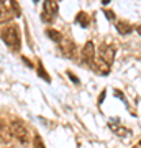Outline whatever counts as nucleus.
Returning <instances> with one entry per match:
<instances>
[{"mask_svg": "<svg viewBox=\"0 0 141 148\" xmlns=\"http://www.w3.org/2000/svg\"><path fill=\"white\" fill-rule=\"evenodd\" d=\"M67 76H69V79L72 81L74 84H77V86L80 84V81H79V77H77V76H76L74 73H72V71H67Z\"/></svg>", "mask_w": 141, "mask_h": 148, "instance_id": "14", "label": "nucleus"}, {"mask_svg": "<svg viewBox=\"0 0 141 148\" xmlns=\"http://www.w3.org/2000/svg\"><path fill=\"white\" fill-rule=\"evenodd\" d=\"M33 148H44L43 145V140L40 135H35V140H33Z\"/></svg>", "mask_w": 141, "mask_h": 148, "instance_id": "13", "label": "nucleus"}, {"mask_svg": "<svg viewBox=\"0 0 141 148\" xmlns=\"http://www.w3.org/2000/svg\"><path fill=\"white\" fill-rule=\"evenodd\" d=\"M23 61H25V63H26V64H28V66H30V68H33V64H31V63H30V61H28V59H26V58H23Z\"/></svg>", "mask_w": 141, "mask_h": 148, "instance_id": "20", "label": "nucleus"}, {"mask_svg": "<svg viewBox=\"0 0 141 148\" xmlns=\"http://www.w3.org/2000/svg\"><path fill=\"white\" fill-rule=\"evenodd\" d=\"M115 95H116V97H118V99H121V101H123V102H125V104H126V99H125V95L121 94L120 90H115Z\"/></svg>", "mask_w": 141, "mask_h": 148, "instance_id": "17", "label": "nucleus"}, {"mask_svg": "<svg viewBox=\"0 0 141 148\" xmlns=\"http://www.w3.org/2000/svg\"><path fill=\"white\" fill-rule=\"evenodd\" d=\"M115 28H116V32L120 33V35H130L131 32H133V27H131L128 21H116V25H115Z\"/></svg>", "mask_w": 141, "mask_h": 148, "instance_id": "8", "label": "nucleus"}, {"mask_svg": "<svg viewBox=\"0 0 141 148\" xmlns=\"http://www.w3.org/2000/svg\"><path fill=\"white\" fill-rule=\"evenodd\" d=\"M95 56H97V54H95V45L92 41H87L82 48V58L90 68H92V64L95 63Z\"/></svg>", "mask_w": 141, "mask_h": 148, "instance_id": "5", "label": "nucleus"}, {"mask_svg": "<svg viewBox=\"0 0 141 148\" xmlns=\"http://www.w3.org/2000/svg\"><path fill=\"white\" fill-rule=\"evenodd\" d=\"M58 10H59V3L54 2V0H49V2H44L43 3V16L41 20L46 21V23H52L56 15H58Z\"/></svg>", "mask_w": 141, "mask_h": 148, "instance_id": "3", "label": "nucleus"}, {"mask_svg": "<svg viewBox=\"0 0 141 148\" xmlns=\"http://www.w3.org/2000/svg\"><path fill=\"white\" fill-rule=\"evenodd\" d=\"M104 99H105V90H102V95H100V99H99V104H102Z\"/></svg>", "mask_w": 141, "mask_h": 148, "instance_id": "18", "label": "nucleus"}, {"mask_svg": "<svg viewBox=\"0 0 141 148\" xmlns=\"http://www.w3.org/2000/svg\"><path fill=\"white\" fill-rule=\"evenodd\" d=\"M46 35H48L49 38H51V40H52L54 43H61V41H63V35H61V33H59L58 30L48 28V30H46Z\"/></svg>", "mask_w": 141, "mask_h": 148, "instance_id": "11", "label": "nucleus"}, {"mask_svg": "<svg viewBox=\"0 0 141 148\" xmlns=\"http://www.w3.org/2000/svg\"><path fill=\"white\" fill-rule=\"evenodd\" d=\"M105 16H107L108 20H113V18H115V13L112 10H105Z\"/></svg>", "mask_w": 141, "mask_h": 148, "instance_id": "16", "label": "nucleus"}, {"mask_svg": "<svg viewBox=\"0 0 141 148\" xmlns=\"http://www.w3.org/2000/svg\"><path fill=\"white\" fill-rule=\"evenodd\" d=\"M10 7L13 8V12H15V16H20L21 10H20V7H18V3H16V2H10Z\"/></svg>", "mask_w": 141, "mask_h": 148, "instance_id": "15", "label": "nucleus"}, {"mask_svg": "<svg viewBox=\"0 0 141 148\" xmlns=\"http://www.w3.org/2000/svg\"><path fill=\"white\" fill-rule=\"evenodd\" d=\"M135 30L138 32V35H141V25H138V27H135Z\"/></svg>", "mask_w": 141, "mask_h": 148, "instance_id": "19", "label": "nucleus"}, {"mask_svg": "<svg viewBox=\"0 0 141 148\" xmlns=\"http://www.w3.org/2000/svg\"><path fill=\"white\" fill-rule=\"evenodd\" d=\"M92 68H94V71H97V73L100 74H108L110 73V68H108V64L105 63V61H102V59H99V61H95L94 64H92Z\"/></svg>", "mask_w": 141, "mask_h": 148, "instance_id": "9", "label": "nucleus"}, {"mask_svg": "<svg viewBox=\"0 0 141 148\" xmlns=\"http://www.w3.org/2000/svg\"><path fill=\"white\" fill-rule=\"evenodd\" d=\"M38 76H40V77H43L46 82H51V77H49V74L44 71V68H43L41 63H38Z\"/></svg>", "mask_w": 141, "mask_h": 148, "instance_id": "12", "label": "nucleus"}, {"mask_svg": "<svg viewBox=\"0 0 141 148\" xmlns=\"http://www.w3.org/2000/svg\"><path fill=\"white\" fill-rule=\"evenodd\" d=\"M59 46H61V51H63L64 56H67V58H74V53H76V45H74L71 40H63V41L59 43Z\"/></svg>", "mask_w": 141, "mask_h": 148, "instance_id": "7", "label": "nucleus"}, {"mask_svg": "<svg viewBox=\"0 0 141 148\" xmlns=\"http://www.w3.org/2000/svg\"><path fill=\"white\" fill-rule=\"evenodd\" d=\"M99 58L110 66L115 59V46L113 45H102L99 48Z\"/></svg>", "mask_w": 141, "mask_h": 148, "instance_id": "4", "label": "nucleus"}, {"mask_svg": "<svg viewBox=\"0 0 141 148\" xmlns=\"http://www.w3.org/2000/svg\"><path fill=\"white\" fill-rule=\"evenodd\" d=\"M76 23H79L82 28H87L90 23V16L89 13H85V12H79L77 16H76Z\"/></svg>", "mask_w": 141, "mask_h": 148, "instance_id": "10", "label": "nucleus"}, {"mask_svg": "<svg viewBox=\"0 0 141 148\" xmlns=\"http://www.w3.org/2000/svg\"><path fill=\"white\" fill-rule=\"evenodd\" d=\"M108 127L112 128V132L116 133L118 137H126V135H130V133H131L128 128H125L123 125H120V120H118V119H110Z\"/></svg>", "mask_w": 141, "mask_h": 148, "instance_id": "6", "label": "nucleus"}, {"mask_svg": "<svg viewBox=\"0 0 141 148\" xmlns=\"http://www.w3.org/2000/svg\"><path fill=\"white\" fill-rule=\"evenodd\" d=\"M2 40L7 46H10L12 49H20L21 41H20V32L16 25H7L2 30Z\"/></svg>", "mask_w": 141, "mask_h": 148, "instance_id": "1", "label": "nucleus"}, {"mask_svg": "<svg viewBox=\"0 0 141 148\" xmlns=\"http://www.w3.org/2000/svg\"><path fill=\"white\" fill-rule=\"evenodd\" d=\"M10 132H12V135H13L20 143H23V145H28L30 140H31V135H30L28 128L25 127V123L21 120H12Z\"/></svg>", "mask_w": 141, "mask_h": 148, "instance_id": "2", "label": "nucleus"}]
</instances>
